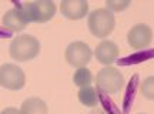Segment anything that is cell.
<instances>
[{
  "mask_svg": "<svg viewBox=\"0 0 154 114\" xmlns=\"http://www.w3.org/2000/svg\"><path fill=\"white\" fill-rule=\"evenodd\" d=\"M64 57L70 66L80 69L90 63V60L93 57V51L88 47V44L83 43V42H73L67 46Z\"/></svg>",
  "mask_w": 154,
  "mask_h": 114,
  "instance_id": "obj_6",
  "label": "cell"
},
{
  "mask_svg": "<svg viewBox=\"0 0 154 114\" xmlns=\"http://www.w3.org/2000/svg\"><path fill=\"white\" fill-rule=\"evenodd\" d=\"M90 114H107V113H106V111H103L101 109H94Z\"/></svg>",
  "mask_w": 154,
  "mask_h": 114,
  "instance_id": "obj_17",
  "label": "cell"
},
{
  "mask_svg": "<svg viewBox=\"0 0 154 114\" xmlns=\"http://www.w3.org/2000/svg\"><path fill=\"white\" fill-rule=\"evenodd\" d=\"M88 29L94 37L106 39L116 27L114 13H111L107 9H96L88 16Z\"/></svg>",
  "mask_w": 154,
  "mask_h": 114,
  "instance_id": "obj_3",
  "label": "cell"
},
{
  "mask_svg": "<svg viewBox=\"0 0 154 114\" xmlns=\"http://www.w3.org/2000/svg\"><path fill=\"white\" fill-rule=\"evenodd\" d=\"M141 94L149 100L154 98V77H147L141 84Z\"/></svg>",
  "mask_w": 154,
  "mask_h": 114,
  "instance_id": "obj_14",
  "label": "cell"
},
{
  "mask_svg": "<svg viewBox=\"0 0 154 114\" xmlns=\"http://www.w3.org/2000/svg\"><path fill=\"white\" fill-rule=\"evenodd\" d=\"M22 114H47V104L42 98L30 97L24 100L20 107Z\"/></svg>",
  "mask_w": 154,
  "mask_h": 114,
  "instance_id": "obj_11",
  "label": "cell"
},
{
  "mask_svg": "<svg viewBox=\"0 0 154 114\" xmlns=\"http://www.w3.org/2000/svg\"><path fill=\"white\" fill-rule=\"evenodd\" d=\"M26 16L27 22L46 23L54 17L57 7L51 0H38V2H27V3H17Z\"/></svg>",
  "mask_w": 154,
  "mask_h": 114,
  "instance_id": "obj_2",
  "label": "cell"
},
{
  "mask_svg": "<svg viewBox=\"0 0 154 114\" xmlns=\"http://www.w3.org/2000/svg\"><path fill=\"white\" fill-rule=\"evenodd\" d=\"M124 77L116 67L107 66L97 73L96 76V90L106 94H116L123 90Z\"/></svg>",
  "mask_w": 154,
  "mask_h": 114,
  "instance_id": "obj_4",
  "label": "cell"
},
{
  "mask_svg": "<svg viewBox=\"0 0 154 114\" xmlns=\"http://www.w3.org/2000/svg\"><path fill=\"white\" fill-rule=\"evenodd\" d=\"M127 42L133 49L141 50L150 46V43L153 42V30L146 24H137L128 32Z\"/></svg>",
  "mask_w": 154,
  "mask_h": 114,
  "instance_id": "obj_7",
  "label": "cell"
},
{
  "mask_svg": "<svg viewBox=\"0 0 154 114\" xmlns=\"http://www.w3.org/2000/svg\"><path fill=\"white\" fill-rule=\"evenodd\" d=\"M79 100L83 106L86 107H96L99 104V96H97V90L94 87H82L79 90Z\"/></svg>",
  "mask_w": 154,
  "mask_h": 114,
  "instance_id": "obj_12",
  "label": "cell"
},
{
  "mask_svg": "<svg viewBox=\"0 0 154 114\" xmlns=\"http://www.w3.org/2000/svg\"><path fill=\"white\" fill-rule=\"evenodd\" d=\"M130 3H131L130 0H124V2H113V0H110V2L106 3V6H107L106 9L110 10L111 13H113V11H123L126 7L130 6Z\"/></svg>",
  "mask_w": 154,
  "mask_h": 114,
  "instance_id": "obj_15",
  "label": "cell"
},
{
  "mask_svg": "<svg viewBox=\"0 0 154 114\" xmlns=\"http://www.w3.org/2000/svg\"><path fill=\"white\" fill-rule=\"evenodd\" d=\"M119 54H120V50L117 47V44L110 40H104V42L99 43V46L96 47V51H94L96 59L104 66H110L111 63H114Z\"/></svg>",
  "mask_w": 154,
  "mask_h": 114,
  "instance_id": "obj_10",
  "label": "cell"
},
{
  "mask_svg": "<svg viewBox=\"0 0 154 114\" xmlns=\"http://www.w3.org/2000/svg\"><path fill=\"white\" fill-rule=\"evenodd\" d=\"M140 114H144V113H140Z\"/></svg>",
  "mask_w": 154,
  "mask_h": 114,
  "instance_id": "obj_18",
  "label": "cell"
},
{
  "mask_svg": "<svg viewBox=\"0 0 154 114\" xmlns=\"http://www.w3.org/2000/svg\"><path fill=\"white\" fill-rule=\"evenodd\" d=\"M9 53L16 61H30L40 53V42L29 34L17 36L10 43Z\"/></svg>",
  "mask_w": 154,
  "mask_h": 114,
  "instance_id": "obj_1",
  "label": "cell"
},
{
  "mask_svg": "<svg viewBox=\"0 0 154 114\" xmlns=\"http://www.w3.org/2000/svg\"><path fill=\"white\" fill-rule=\"evenodd\" d=\"M26 84L24 71L16 64L6 63L0 66V86L7 90H22Z\"/></svg>",
  "mask_w": 154,
  "mask_h": 114,
  "instance_id": "obj_5",
  "label": "cell"
},
{
  "mask_svg": "<svg viewBox=\"0 0 154 114\" xmlns=\"http://www.w3.org/2000/svg\"><path fill=\"white\" fill-rule=\"evenodd\" d=\"M3 26L6 29H9L10 32H22L23 29L27 27V19L26 16L23 14V11L20 10V7L19 6H14L13 9L6 11V14L3 16Z\"/></svg>",
  "mask_w": 154,
  "mask_h": 114,
  "instance_id": "obj_9",
  "label": "cell"
},
{
  "mask_svg": "<svg viewBox=\"0 0 154 114\" xmlns=\"http://www.w3.org/2000/svg\"><path fill=\"white\" fill-rule=\"evenodd\" d=\"M73 82L76 84L77 87H87L91 84L93 82V74H91V71L86 69V67H80V69H77V71L74 73V76H73Z\"/></svg>",
  "mask_w": 154,
  "mask_h": 114,
  "instance_id": "obj_13",
  "label": "cell"
},
{
  "mask_svg": "<svg viewBox=\"0 0 154 114\" xmlns=\"http://www.w3.org/2000/svg\"><path fill=\"white\" fill-rule=\"evenodd\" d=\"M60 10L69 20H80L88 13V3L86 0H64L60 3Z\"/></svg>",
  "mask_w": 154,
  "mask_h": 114,
  "instance_id": "obj_8",
  "label": "cell"
},
{
  "mask_svg": "<svg viewBox=\"0 0 154 114\" xmlns=\"http://www.w3.org/2000/svg\"><path fill=\"white\" fill-rule=\"evenodd\" d=\"M0 114H22V113H20V110L14 109V107H7V109H5Z\"/></svg>",
  "mask_w": 154,
  "mask_h": 114,
  "instance_id": "obj_16",
  "label": "cell"
}]
</instances>
